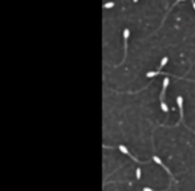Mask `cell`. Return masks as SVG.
Here are the masks:
<instances>
[{
  "instance_id": "cell-1",
  "label": "cell",
  "mask_w": 195,
  "mask_h": 191,
  "mask_svg": "<svg viewBox=\"0 0 195 191\" xmlns=\"http://www.w3.org/2000/svg\"><path fill=\"white\" fill-rule=\"evenodd\" d=\"M169 84H170V80H169V76H167L166 79L163 80V86H162V92H161V109L165 113L169 112V108H167L166 102H165V94H166V89L169 86Z\"/></svg>"
},
{
  "instance_id": "cell-2",
  "label": "cell",
  "mask_w": 195,
  "mask_h": 191,
  "mask_svg": "<svg viewBox=\"0 0 195 191\" xmlns=\"http://www.w3.org/2000/svg\"><path fill=\"white\" fill-rule=\"evenodd\" d=\"M129 34H130L129 29H127V28L123 29V49H125V53H123V59H122V61H121V63L118 64V65H122L123 61H125V59H126V54H127V40H129ZM118 65H116V66H118Z\"/></svg>"
},
{
  "instance_id": "cell-3",
  "label": "cell",
  "mask_w": 195,
  "mask_h": 191,
  "mask_svg": "<svg viewBox=\"0 0 195 191\" xmlns=\"http://www.w3.org/2000/svg\"><path fill=\"white\" fill-rule=\"evenodd\" d=\"M118 149H120V151H121V153H123V154H125V155H127V157H130V159H133V161H134V162H137V163H141V165H142V163H146V162H141V161H139V159H137V158H135V157H133L132 154H130V151L127 150V149H126V147L123 146V145H120V146H118Z\"/></svg>"
},
{
  "instance_id": "cell-4",
  "label": "cell",
  "mask_w": 195,
  "mask_h": 191,
  "mask_svg": "<svg viewBox=\"0 0 195 191\" xmlns=\"http://www.w3.org/2000/svg\"><path fill=\"white\" fill-rule=\"evenodd\" d=\"M153 161H154V162H155V163H158V165H159V166H162V167H163V169H165V170H166V172H167V174H169V175H170V177H171V179H174V175H173V172H171V171H170V170H169V169H167V167H166V166H165V163H163V162H162V161H161V159H159V158H158V157H157V155H153Z\"/></svg>"
},
{
  "instance_id": "cell-5",
  "label": "cell",
  "mask_w": 195,
  "mask_h": 191,
  "mask_svg": "<svg viewBox=\"0 0 195 191\" xmlns=\"http://www.w3.org/2000/svg\"><path fill=\"white\" fill-rule=\"evenodd\" d=\"M167 61H169V57H167V56H165L163 59H162V61H161V64H159V68H158V70H161V69L163 68V66L167 64Z\"/></svg>"
},
{
  "instance_id": "cell-6",
  "label": "cell",
  "mask_w": 195,
  "mask_h": 191,
  "mask_svg": "<svg viewBox=\"0 0 195 191\" xmlns=\"http://www.w3.org/2000/svg\"><path fill=\"white\" fill-rule=\"evenodd\" d=\"M114 6H116L114 1H107V3L104 4V10H110V8H113Z\"/></svg>"
},
{
  "instance_id": "cell-7",
  "label": "cell",
  "mask_w": 195,
  "mask_h": 191,
  "mask_svg": "<svg viewBox=\"0 0 195 191\" xmlns=\"http://www.w3.org/2000/svg\"><path fill=\"white\" fill-rule=\"evenodd\" d=\"M137 179H141V169H137Z\"/></svg>"
},
{
  "instance_id": "cell-8",
  "label": "cell",
  "mask_w": 195,
  "mask_h": 191,
  "mask_svg": "<svg viewBox=\"0 0 195 191\" xmlns=\"http://www.w3.org/2000/svg\"><path fill=\"white\" fill-rule=\"evenodd\" d=\"M142 191H154V190H151V188H149V187H145Z\"/></svg>"
},
{
  "instance_id": "cell-9",
  "label": "cell",
  "mask_w": 195,
  "mask_h": 191,
  "mask_svg": "<svg viewBox=\"0 0 195 191\" xmlns=\"http://www.w3.org/2000/svg\"><path fill=\"white\" fill-rule=\"evenodd\" d=\"M191 4H192V8L195 10V0H191Z\"/></svg>"
},
{
  "instance_id": "cell-10",
  "label": "cell",
  "mask_w": 195,
  "mask_h": 191,
  "mask_svg": "<svg viewBox=\"0 0 195 191\" xmlns=\"http://www.w3.org/2000/svg\"><path fill=\"white\" fill-rule=\"evenodd\" d=\"M137 1H138V0H133V3H137Z\"/></svg>"
}]
</instances>
